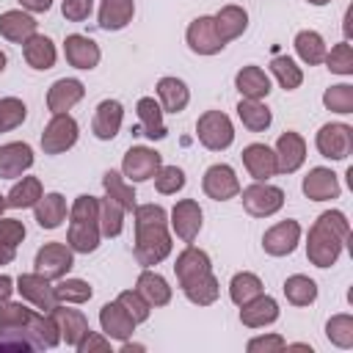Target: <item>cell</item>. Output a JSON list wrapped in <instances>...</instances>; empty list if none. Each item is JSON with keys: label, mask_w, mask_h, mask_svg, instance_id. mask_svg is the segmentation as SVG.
Wrapping results in <instances>:
<instances>
[{"label": "cell", "mask_w": 353, "mask_h": 353, "mask_svg": "<svg viewBox=\"0 0 353 353\" xmlns=\"http://www.w3.org/2000/svg\"><path fill=\"white\" fill-rule=\"evenodd\" d=\"M83 97H85V85H83L77 77H61V80H55V83L50 85V91H47V108H50L52 116H55V113H66V110H72Z\"/></svg>", "instance_id": "17"}, {"label": "cell", "mask_w": 353, "mask_h": 353, "mask_svg": "<svg viewBox=\"0 0 353 353\" xmlns=\"http://www.w3.org/2000/svg\"><path fill=\"white\" fill-rule=\"evenodd\" d=\"M77 135H80L77 121L69 113H55L41 132V149L44 154H63L77 143Z\"/></svg>", "instance_id": "5"}, {"label": "cell", "mask_w": 353, "mask_h": 353, "mask_svg": "<svg viewBox=\"0 0 353 353\" xmlns=\"http://www.w3.org/2000/svg\"><path fill=\"white\" fill-rule=\"evenodd\" d=\"M6 207H8V204H6V196H0V215L6 212Z\"/></svg>", "instance_id": "60"}, {"label": "cell", "mask_w": 353, "mask_h": 353, "mask_svg": "<svg viewBox=\"0 0 353 353\" xmlns=\"http://www.w3.org/2000/svg\"><path fill=\"white\" fill-rule=\"evenodd\" d=\"M77 353H108L110 350V339L105 334H97V331H88L83 336V342L74 347Z\"/></svg>", "instance_id": "55"}, {"label": "cell", "mask_w": 353, "mask_h": 353, "mask_svg": "<svg viewBox=\"0 0 353 353\" xmlns=\"http://www.w3.org/2000/svg\"><path fill=\"white\" fill-rule=\"evenodd\" d=\"M116 301L127 309V314L135 320V325H138V323H146V320H149V314H152L149 301H146L138 290H124V292H119V298H116Z\"/></svg>", "instance_id": "50"}, {"label": "cell", "mask_w": 353, "mask_h": 353, "mask_svg": "<svg viewBox=\"0 0 353 353\" xmlns=\"http://www.w3.org/2000/svg\"><path fill=\"white\" fill-rule=\"evenodd\" d=\"M152 179H154L157 193H163V196L179 193V190L185 188V171H182L179 165H160Z\"/></svg>", "instance_id": "49"}, {"label": "cell", "mask_w": 353, "mask_h": 353, "mask_svg": "<svg viewBox=\"0 0 353 353\" xmlns=\"http://www.w3.org/2000/svg\"><path fill=\"white\" fill-rule=\"evenodd\" d=\"M284 298L292 303V306H309L317 301V284L314 279L303 276V273H295L284 281Z\"/></svg>", "instance_id": "40"}, {"label": "cell", "mask_w": 353, "mask_h": 353, "mask_svg": "<svg viewBox=\"0 0 353 353\" xmlns=\"http://www.w3.org/2000/svg\"><path fill=\"white\" fill-rule=\"evenodd\" d=\"M259 292H262V279H259L256 273L240 270V273H234L232 281H229V298H232V303H237V306L248 303V301L256 298Z\"/></svg>", "instance_id": "41"}, {"label": "cell", "mask_w": 353, "mask_h": 353, "mask_svg": "<svg viewBox=\"0 0 353 353\" xmlns=\"http://www.w3.org/2000/svg\"><path fill=\"white\" fill-rule=\"evenodd\" d=\"M303 196L312 199V201H331V199H339V179L331 168L325 165H317L312 168L306 176H303Z\"/></svg>", "instance_id": "18"}, {"label": "cell", "mask_w": 353, "mask_h": 353, "mask_svg": "<svg viewBox=\"0 0 353 353\" xmlns=\"http://www.w3.org/2000/svg\"><path fill=\"white\" fill-rule=\"evenodd\" d=\"M323 63H325L328 72H334V74H345V77L353 74V47H350V41L345 39V41L334 44V47L325 52Z\"/></svg>", "instance_id": "45"}, {"label": "cell", "mask_w": 353, "mask_h": 353, "mask_svg": "<svg viewBox=\"0 0 353 353\" xmlns=\"http://www.w3.org/2000/svg\"><path fill=\"white\" fill-rule=\"evenodd\" d=\"M243 196V207L248 215L254 218H270L284 207V190L268 182H254L248 188L240 190Z\"/></svg>", "instance_id": "4"}, {"label": "cell", "mask_w": 353, "mask_h": 353, "mask_svg": "<svg viewBox=\"0 0 353 353\" xmlns=\"http://www.w3.org/2000/svg\"><path fill=\"white\" fill-rule=\"evenodd\" d=\"M237 116H240L243 127L251 132H265L273 121V113L262 99H245V97L237 102Z\"/></svg>", "instance_id": "35"}, {"label": "cell", "mask_w": 353, "mask_h": 353, "mask_svg": "<svg viewBox=\"0 0 353 353\" xmlns=\"http://www.w3.org/2000/svg\"><path fill=\"white\" fill-rule=\"evenodd\" d=\"M28 116V108L19 97H3L0 99V132L17 130Z\"/></svg>", "instance_id": "47"}, {"label": "cell", "mask_w": 353, "mask_h": 353, "mask_svg": "<svg viewBox=\"0 0 353 353\" xmlns=\"http://www.w3.org/2000/svg\"><path fill=\"white\" fill-rule=\"evenodd\" d=\"M201 188L204 193L212 199V201H229L240 193V179L234 174L232 165L226 163H215L204 171V179H201Z\"/></svg>", "instance_id": "10"}, {"label": "cell", "mask_w": 353, "mask_h": 353, "mask_svg": "<svg viewBox=\"0 0 353 353\" xmlns=\"http://www.w3.org/2000/svg\"><path fill=\"white\" fill-rule=\"evenodd\" d=\"M182 292H185V298H188L190 303H196V306H210V303L218 301L221 287H218V279H215L212 270H210V273H204V276L188 281V284L182 287Z\"/></svg>", "instance_id": "39"}, {"label": "cell", "mask_w": 353, "mask_h": 353, "mask_svg": "<svg viewBox=\"0 0 353 353\" xmlns=\"http://www.w3.org/2000/svg\"><path fill=\"white\" fill-rule=\"evenodd\" d=\"M99 223L94 221H69V232H66V245L77 254H91L99 248Z\"/></svg>", "instance_id": "30"}, {"label": "cell", "mask_w": 353, "mask_h": 353, "mask_svg": "<svg viewBox=\"0 0 353 353\" xmlns=\"http://www.w3.org/2000/svg\"><path fill=\"white\" fill-rule=\"evenodd\" d=\"M157 102L163 108V113H182L190 102V91L185 85V80L179 77H160L157 80Z\"/></svg>", "instance_id": "27"}, {"label": "cell", "mask_w": 353, "mask_h": 353, "mask_svg": "<svg viewBox=\"0 0 353 353\" xmlns=\"http://www.w3.org/2000/svg\"><path fill=\"white\" fill-rule=\"evenodd\" d=\"M135 0H102L99 6V28L102 30H121L132 22Z\"/></svg>", "instance_id": "31"}, {"label": "cell", "mask_w": 353, "mask_h": 353, "mask_svg": "<svg viewBox=\"0 0 353 353\" xmlns=\"http://www.w3.org/2000/svg\"><path fill=\"white\" fill-rule=\"evenodd\" d=\"M33 165V149L25 141H11L0 146V179L22 176Z\"/></svg>", "instance_id": "21"}, {"label": "cell", "mask_w": 353, "mask_h": 353, "mask_svg": "<svg viewBox=\"0 0 353 353\" xmlns=\"http://www.w3.org/2000/svg\"><path fill=\"white\" fill-rule=\"evenodd\" d=\"M185 41L188 47L196 52V55H218L226 41L218 36L215 30V19L212 17H196L190 25H188V33H185Z\"/></svg>", "instance_id": "9"}, {"label": "cell", "mask_w": 353, "mask_h": 353, "mask_svg": "<svg viewBox=\"0 0 353 353\" xmlns=\"http://www.w3.org/2000/svg\"><path fill=\"white\" fill-rule=\"evenodd\" d=\"M306 3H312V6H325V3H331V0H306Z\"/></svg>", "instance_id": "61"}, {"label": "cell", "mask_w": 353, "mask_h": 353, "mask_svg": "<svg viewBox=\"0 0 353 353\" xmlns=\"http://www.w3.org/2000/svg\"><path fill=\"white\" fill-rule=\"evenodd\" d=\"M25 240V223L17 221V218H3L0 215V243H8V245H19Z\"/></svg>", "instance_id": "53"}, {"label": "cell", "mask_w": 353, "mask_h": 353, "mask_svg": "<svg viewBox=\"0 0 353 353\" xmlns=\"http://www.w3.org/2000/svg\"><path fill=\"white\" fill-rule=\"evenodd\" d=\"M168 223H135V259L141 268L160 265L171 254Z\"/></svg>", "instance_id": "2"}, {"label": "cell", "mask_w": 353, "mask_h": 353, "mask_svg": "<svg viewBox=\"0 0 353 353\" xmlns=\"http://www.w3.org/2000/svg\"><path fill=\"white\" fill-rule=\"evenodd\" d=\"M17 292L28 301V303H33L36 309H44V312H50L55 303H58V298H55V287L50 284V279H44L41 273H22L19 279H17Z\"/></svg>", "instance_id": "14"}, {"label": "cell", "mask_w": 353, "mask_h": 353, "mask_svg": "<svg viewBox=\"0 0 353 353\" xmlns=\"http://www.w3.org/2000/svg\"><path fill=\"white\" fill-rule=\"evenodd\" d=\"M124 229V207L116 204L110 196L99 199V232L105 237H119Z\"/></svg>", "instance_id": "43"}, {"label": "cell", "mask_w": 353, "mask_h": 353, "mask_svg": "<svg viewBox=\"0 0 353 353\" xmlns=\"http://www.w3.org/2000/svg\"><path fill=\"white\" fill-rule=\"evenodd\" d=\"M61 11L69 22H85L94 11V0H63L61 3Z\"/></svg>", "instance_id": "54"}, {"label": "cell", "mask_w": 353, "mask_h": 353, "mask_svg": "<svg viewBox=\"0 0 353 353\" xmlns=\"http://www.w3.org/2000/svg\"><path fill=\"white\" fill-rule=\"evenodd\" d=\"M347 237H350V223H347L345 212H339V210L323 212L309 229V240H306L309 262L314 268H331L339 259Z\"/></svg>", "instance_id": "1"}, {"label": "cell", "mask_w": 353, "mask_h": 353, "mask_svg": "<svg viewBox=\"0 0 353 353\" xmlns=\"http://www.w3.org/2000/svg\"><path fill=\"white\" fill-rule=\"evenodd\" d=\"M44 196L41 190V179L39 176H22L6 196V204L11 210H25V207H36V201Z\"/></svg>", "instance_id": "37"}, {"label": "cell", "mask_w": 353, "mask_h": 353, "mask_svg": "<svg viewBox=\"0 0 353 353\" xmlns=\"http://www.w3.org/2000/svg\"><path fill=\"white\" fill-rule=\"evenodd\" d=\"M102 188H105V196H110L116 204H121L124 207V212H132L135 210V190H132V185L124 179V174H119V171H105L102 174Z\"/></svg>", "instance_id": "36"}, {"label": "cell", "mask_w": 353, "mask_h": 353, "mask_svg": "<svg viewBox=\"0 0 353 353\" xmlns=\"http://www.w3.org/2000/svg\"><path fill=\"white\" fill-rule=\"evenodd\" d=\"M234 85L240 91V97L245 99H265L270 94V77L265 74V69L259 66H243L237 74H234Z\"/></svg>", "instance_id": "29"}, {"label": "cell", "mask_w": 353, "mask_h": 353, "mask_svg": "<svg viewBox=\"0 0 353 353\" xmlns=\"http://www.w3.org/2000/svg\"><path fill=\"white\" fill-rule=\"evenodd\" d=\"M135 113H138V135H146L152 141H163L168 135L165 130V121H163V108L154 97H141L138 105H135Z\"/></svg>", "instance_id": "26"}, {"label": "cell", "mask_w": 353, "mask_h": 353, "mask_svg": "<svg viewBox=\"0 0 353 353\" xmlns=\"http://www.w3.org/2000/svg\"><path fill=\"white\" fill-rule=\"evenodd\" d=\"M284 347H287V342H284V336H279V334L254 336V339H248V345H245L248 353H279V350H284Z\"/></svg>", "instance_id": "52"}, {"label": "cell", "mask_w": 353, "mask_h": 353, "mask_svg": "<svg viewBox=\"0 0 353 353\" xmlns=\"http://www.w3.org/2000/svg\"><path fill=\"white\" fill-rule=\"evenodd\" d=\"M317 152L328 160H345L353 152V127L342 121H328L317 130Z\"/></svg>", "instance_id": "6"}, {"label": "cell", "mask_w": 353, "mask_h": 353, "mask_svg": "<svg viewBox=\"0 0 353 353\" xmlns=\"http://www.w3.org/2000/svg\"><path fill=\"white\" fill-rule=\"evenodd\" d=\"M201 221H204V212L193 199H179L171 210V229L182 243H193L199 237Z\"/></svg>", "instance_id": "11"}, {"label": "cell", "mask_w": 353, "mask_h": 353, "mask_svg": "<svg viewBox=\"0 0 353 353\" xmlns=\"http://www.w3.org/2000/svg\"><path fill=\"white\" fill-rule=\"evenodd\" d=\"M295 52H298V58L303 61V63H309V66H317V63H323V58H325V52H328V47H325V41H323V36L317 33V30H301V33H295Z\"/></svg>", "instance_id": "38"}, {"label": "cell", "mask_w": 353, "mask_h": 353, "mask_svg": "<svg viewBox=\"0 0 353 353\" xmlns=\"http://www.w3.org/2000/svg\"><path fill=\"white\" fill-rule=\"evenodd\" d=\"M160 165H163L160 152H154L149 146H130L124 160H121V174L130 182H146L157 174Z\"/></svg>", "instance_id": "8"}, {"label": "cell", "mask_w": 353, "mask_h": 353, "mask_svg": "<svg viewBox=\"0 0 353 353\" xmlns=\"http://www.w3.org/2000/svg\"><path fill=\"white\" fill-rule=\"evenodd\" d=\"M301 243V223L287 218V221H279L276 226H270L265 234H262V248L265 254L270 256H287L295 251V245Z\"/></svg>", "instance_id": "13"}, {"label": "cell", "mask_w": 353, "mask_h": 353, "mask_svg": "<svg viewBox=\"0 0 353 353\" xmlns=\"http://www.w3.org/2000/svg\"><path fill=\"white\" fill-rule=\"evenodd\" d=\"M135 290L149 301V306H165V303L171 301V287H168V281H165L160 273L149 270V268L141 270V276H138V281H135Z\"/></svg>", "instance_id": "34"}, {"label": "cell", "mask_w": 353, "mask_h": 353, "mask_svg": "<svg viewBox=\"0 0 353 353\" xmlns=\"http://www.w3.org/2000/svg\"><path fill=\"white\" fill-rule=\"evenodd\" d=\"M270 72H273V77L279 80V85H281L284 91H295V88H301V83H303V72H301V66H298L290 55H273Z\"/></svg>", "instance_id": "42"}, {"label": "cell", "mask_w": 353, "mask_h": 353, "mask_svg": "<svg viewBox=\"0 0 353 353\" xmlns=\"http://www.w3.org/2000/svg\"><path fill=\"white\" fill-rule=\"evenodd\" d=\"M99 325H102V334L108 339H130L132 331H135V320L127 314V309L119 303V301H110L99 309Z\"/></svg>", "instance_id": "19"}, {"label": "cell", "mask_w": 353, "mask_h": 353, "mask_svg": "<svg viewBox=\"0 0 353 353\" xmlns=\"http://www.w3.org/2000/svg\"><path fill=\"white\" fill-rule=\"evenodd\" d=\"M39 22L33 19L30 11H22V8H11V11H3L0 14V36L14 41V44H25L33 33H36Z\"/></svg>", "instance_id": "25"}, {"label": "cell", "mask_w": 353, "mask_h": 353, "mask_svg": "<svg viewBox=\"0 0 353 353\" xmlns=\"http://www.w3.org/2000/svg\"><path fill=\"white\" fill-rule=\"evenodd\" d=\"M3 69H6V52L0 50V74H3Z\"/></svg>", "instance_id": "59"}, {"label": "cell", "mask_w": 353, "mask_h": 353, "mask_svg": "<svg viewBox=\"0 0 353 353\" xmlns=\"http://www.w3.org/2000/svg\"><path fill=\"white\" fill-rule=\"evenodd\" d=\"M325 336L336 347H353V317L350 314H334L325 323Z\"/></svg>", "instance_id": "46"}, {"label": "cell", "mask_w": 353, "mask_h": 353, "mask_svg": "<svg viewBox=\"0 0 353 353\" xmlns=\"http://www.w3.org/2000/svg\"><path fill=\"white\" fill-rule=\"evenodd\" d=\"M273 152H276V174H295L306 160V141L295 130H287L279 135Z\"/></svg>", "instance_id": "12"}, {"label": "cell", "mask_w": 353, "mask_h": 353, "mask_svg": "<svg viewBox=\"0 0 353 353\" xmlns=\"http://www.w3.org/2000/svg\"><path fill=\"white\" fill-rule=\"evenodd\" d=\"M22 55H25L28 66L36 69V72L52 69V66H55V58H58L55 44H52L47 36H41V33H33V36L22 44Z\"/></svg>", "instance_id": "28"}, {"label": "cell", "mask_w": 353, "mask_h": 353, "mask_svg": "<svg viewBox=\"0 0 353 353\" xmlns=\"http://www.w3.org/2000/svg\"><path fill=\"white\" fill-rule=\"evenodd\" d=\"M210 270H212L210 254L201 251V248H196V245H190V243H188L185 251H179V256L174 262V273H176L179 287H185L188 281H193V279H199V276H204Z\"/></svg>", "instance_id": "23"}, {"label": "cell", "mask_w": 353, "mask_h": 353, "mask_svg": "<svg viewBox=\"0 0 353 353\" xmlns=\"http://www.w3.org/2000/svg\"><path fill=\"white\" fill-rule=\"evenodd\" d=\"M69 218L72 221H94V223H99V199L88 196V193L77 196L72 210H69Z\"/></svg>", "instance_id": "51"}, {"label": "cell", "mask_w": 353, "mask_h": 353, "mask_svg": "<svg viewBox=\"0 0 353 353\" xmlns=\"http://www.w3.org/2000/svg\"><path fill=\"white\" fill-rule=\"evenodd\" d=\"M14 254H17V248H14V245L0 243V265H11V262H14Z\"/></svg>", "instance_id": "58"}, {"label": "cell", "mask_w": 353, "mask_h": 353, "mask_svg": "<svg viewBox=\"0 0 353 353\" xmlns=\"http://www.w3.org/2000/svg\"><path fill=\"white\" fill-rule=\"evenodd\" d=\"M19 6L25 11H30V14H44V11H50L52 0H19Z\"/></svg>", "instance_id": "56"}, {"label": "cell", "mask_w": 353, "mask_h": 353, "mask_svg": "<svg viewBox=\"0 0 353 353\" xmlns=\"http://www.w3.org/2000/svg\"><path fill=\"white\" fill-rule=\"evenodd\" d=\"M121 121H124V108L119 99H102L94 110V121H91V130L99 141H113L121 130Z\"/></svg>", "instance_id": "20"}, {"label": "cell", "mask_w": 353, "mask_h": 353, "mask_svg": "<svg viewBox=\"0 0 353 353\" xmlns=\"http://www.w3.org/2000/svg\"><path fill=\"white\" fill-rule=\"evenodd\" d=\"M14 290H17V287H14V279H11V276H6V273H0V303H3V301H8Z\"/></svg>", "instance_id": "57"}, {"label": "cell", "mask_w": 353, "mask_h": 353, "mask_svg": "<svg viewBox=\"0 0 353 353\" xmlns=\"http://www.w3.org/2000/svg\"><path fill=\"white\" fill-rule=\"evenodd\" d=\"M33 212H36V223L41 229H58L66 221V199L61 193H44L36 201Z\"/></svg>", "instance_id": "33"}, {"label": "cell", "mask_w": 353, "mask_h": 353, "mask_svg": "<svg viewBox=\"0 0 353 353\" xmlns=\"http://www.w3.org/2000/svg\"><path fill=\"white\" fill-rule=\"evenodd\" d=\"M63 55H66V63L74 66V69H94L102 58L99 52V44L83 33H69L66 41H63Z\"/></svg>", "instance_id": "16"}, {"label": "cell", "mask_w": 353, "mask_h": 353, "mask_svg": "<svg viewBox=\"0 0 353 353\" xmlns=\"http://www.w3.org/2000/svg\"><path fill=\"white\" fill-rule=\"evenodd\" d=\"M276 320H279V303L270 295L259 292L256 298H251L248 303L240 306V323L245 328H265V325H270Z\"/></svg>", "instance_id": "24"}, {"label": "cell", "mask_w": 353, "mask_h": 353, "mask_svg": "<svg viewBox=\"0 0 353 353\" xmlns=\"http://www.w3.org/2000/svg\"><path fill=\"white\" fill-rule=\"evenodd\" d=\"M212 19H215V30L223 41H234L248 28V14L243 6H223Z\"/></svg>", "instance_id": "32"}, {"label": "cell", "mask_w": 353, "mask_h": 353, "mask_svg": "<svg viewBox=\"0 0 353 353\" xmlns=\"http://www.w3.org/2000/svg\"><path fill=\"white\" fill-rule=\"evenodd\" d=\"M50 317L55 320V325H58V331H61V339H63L69 347H77V345L83 342V336L91 331V328H88V320H85V314H83L80 309H66L63 303H55V306L50 309Z\"/></svg>", "instance_id": "15"}, {"label": "cell", "mask_w": 353, "mask_h": 353, "mask_svg": "<svg viewBox=\"0 0 353 353\" xmlns=\"http://www.w3.org/2000/svg\"><path fill=\"white\" fill-rule=\"evenodd\" d=\"M323 105H325L328 110H334V113H342V116L353 113V85L339 83V85L325 88V94H323Z\"/></svg>", "instance_id": "48"}, {"label": "cell", "mask_w": 353, "mask_h": 353, "mask_svg": "<svg viewBox=\"0 0 353 353\" xmlns=\"http://www.w3.org/2000/svg\"><path fill=\"white\" fill-rule=\"evenodd\" d=\"M196 135H199V143L204 149L223 152L234 141V127H232V119L223 110H204L196 121Z\"/></svg>", "instance_id": "3"}, {"label": "cell", "mask_w": 353, "mask_h": 353, "mask_svg": "<svg viewBox=\"0 0 353 353\" xmlns=\"http://www.w3.org/2000/svg\"><path fill=\"white\" fill-rule=\"evenodd\" d=\"M33 265H36V273H41L50 281H58L74 268V251L63 243H44L36 251Z\"/></svg>", "instance_id": "7"}, {"label": "cell", "mask_w": 353, "mask_h": 353, "mask_svg": "<svg viewBox=\"0 0 353 353\" xmlns=\"http://www.w3.org/2000/svg\"><path fill=\"white\" fill-rule=\"evenodd\" d=\"M91 295H94V290H91V284L83 281V279H69V276H63V279H58V284H55V298H58V303H85V301H91Z\"/></svg>", "instance_id": "44"}, {"label": "cell", "mask_w": 353, "mask_h": 353, "mask_svg": "<svg viewBox=\"0 0 353 353\" xmlns=\"http://www.w3.org/2000/svg\"><path fill=\"white\" fill-rule=\"evenodd\" d=\"M240 157L245 171L254 176V182H268L276 174V152L268 143H248Z\"/></svg>", "instance_id": "22"}]
</instances>
